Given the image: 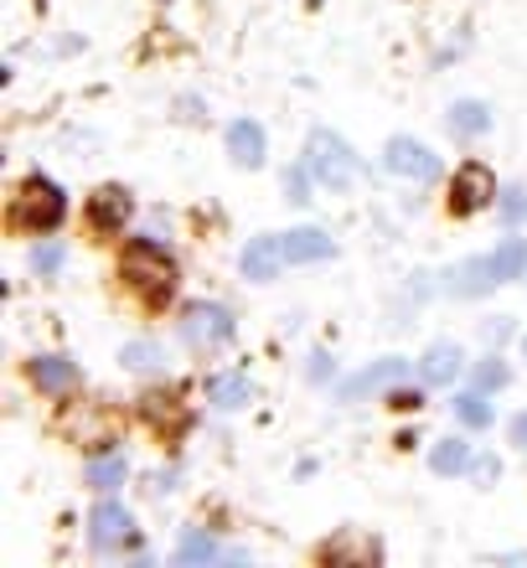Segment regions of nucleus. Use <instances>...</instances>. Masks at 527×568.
Here are the masks:
<instances>
[{"label": "nucleus", "mask_w": 527, "mask_h": 568, "mask_svg": "<svg viewBox=\"0 0 527 568\" xmlns=\"http://www.w3.org/2000/svg\"><path fill=\"white\" fill-rule=\"evenodd\" d=\"M523 270H527V243L513 239V243H501L497 254L466 258V264L450 274V290H455V295H486V290H497V284L517 280Z\"/></svg>", "instance_id": "2"}, {"label": "nucleus", "mask_w": 527, "mask_h": 568, "mask_svg": "<svg viewBox=\"0 0 527 568\" xmlns=\"http://www.w3.org/2000/svg\"><path fill=\"white\" fill-rule=\"evenodd\" d=\"M239 270H243V280H274V274L285 270V243H280V233L249 243L239 258Z\"/></svg>", "instance_id": "11"}, {"label": "nucleus", "mask_w": 527, "mask_h": 568, "mask_svg": "<svg viewBox=\"0 0 527 568\" xmlns=\"http://www.w3.org/2000/svg\"><path fill=\"white\" fill-rule=\"evenodd\" d=\"M470 470H476V480H482V486H491V480L501 476V465L491 460V455H486V460H470Z\"/></svg>", "instance_id": "30"}, {"label": "nucleus", "mask_w": 527, "mask_h": 568, "mask_svg": "<svg viewBox=\"0 0 527 568\" xmlns=\"http://www.w3.org/2000/svg\"><path fill=\"white\" fill-rule=\"evenodd\" d=\"M491 196H497V176H491L482 161H466L460 171H455V181H450V212H455V217L482 212Z\"/></svg>", "instance_id": "6"}, {"label": "nucleus", "mask_w": 527, "mask_h": 568, "mask_svg": "<svg viewBox=\"0 0 527 568\" xmlns=\"http://www.w3.org/2000/svg\"><path fill=\"white\" fill-rule=\"evenodd\" d=\"M89 538L99 554H114V548H124V542L135 538V523H130V511L120 501H99L89 517Z\"/></svg>", "instance_id": "8"}, {"label": "nucleus", "mask_w": 527, "mask_h": 568, "mask_svg": "<svg viewBox=\"0 0 527 568\" xmlns=\"http://www.w3.org/2000/svg\"><path fill=\"white\" fill-rule=\"evenodd\" d=\"M305 161H311V176H316L321 186H332V192H347L352 181H357V155H352V145L342 135H332V130H316V135H311Z\"/></svg>", "instance_id": "4"}, {"label": "nucleus", "mask_w": 527, "mask_h": 568, "mask_svg": "<svg viewBox=\"0 0 527 568\" xmlns=\"http://www.w3.org/2000/svg\"><path fill=\"white\" fill-rule=\"evenodd\" d=\"M455 414H460V424H470V429H486V424H491V404H486L482 393L455 398Z\"/></svg>", "instance_id": "23"}, {"label": "nucleus", "mask_w": 527, "mask_h": 568, "mask_svg": "<svg viewBox=\"0 0 527 568\" xmlns=\"http://www.w3.org/2000/svg\"><path fill=\"white\" fill-rule=\"evenodd\" d=\"M140 414H145V424H151L161 439H176V434H186V424H192V414H186L181 398H171V393H145V398H140Z\"/></svg>", "instance_id": "9"}, {"label": "nucleus", "mask_w": 527, "mask_h": 568, "mask_svg": "<svg viewBox=\"0 0 527 568\" xmlns=\"http://www.w3.org/2000/svg\"><path fill=\"white\" fill-rule=\"evenodd\" d=\"M249 398H254V388H249V377H239V373L207 377V404H212V408H243Z\"/></svg>", "instance_id": "17"}, {"label": "nucleus", "mask_w": 527, "mask_h": 568, "mask_svg": "<svg viewBox=\"0 0 527 568\" xmlns=\"http://www.w3.org/2000/svg\"><path fill=\"white\" fill-rule=\"evenodd\" d=\"M419 404H424L419 393H393V408H419Z\"/></svg>", "instance_id": "32"}, {"label": "nucleus", "mask_w": 527, "mask_h": 568, "mask_svg": "<svg viewBox=\"0 0 527 568\" xmlns=\"http://www.w3.org/2000/svg\"><path fill=\"white\" fill-rule=\"evenodd\" d=\"M460 367H466L460 346H455V342H439V346H429V352H424L419 377H424V383H435V388H445V383H455V377H460Z\"/></svg>", "instance_id": "14"}, {"label": "nucleus", "mask_w": 527, "mask_h": 568, "mask_svg": "<svg viewBox=\"0 0 527 568\" xmlns=\"http://www.w3.org/2000/svg\"><path fill=\"white\" fill-rule=\"evenodd\" d=\"M316 367H311V377H326V373H336V362L332 357H311Z\"/></svg>", "instance_id": "33"}, {"label": "nucleus", "mask_w": 527, "mask_h": 568, "mask_svg": "<svg viewBox=\"0 0 527 568\" xmlns=\"http://www.w3.org/2000/svg\"><path fill=\"white\" fill-rule=\"evenodd\" d=\"M130 207H135V202H130L124 186H99V192L89 196V223L99 227V233H120Z\"/></svg>", "instance_id": "10"}, {"label": "nucleus", "mask_w": 527, "mask_h": 568, "mask_svg": "<svg viewBox=\"0 0 527 568\" xmlns=\"http://www.w3.org/2000/svg\"><path fill=\"white\" fill-rule=\"evenodd\" d=\"M31 383L42 393H68L78 383V367L68 357H37L31 362Z\"/></svg>", "instance_id": "15"}, {"label": "nucleus", "mask_w": 527, "mask_h": 568, "mask_svg": "<svg viewBox=\"0 0 527 568\" xmlns=\"http://www.w3.org/2000/svg\"><path fill=\"white\" fill-rule=\"evenodd\" d=\"M450 130L455 135H486V130H491V114H486V104H476V99H460V104H450Z\"/></svg>", "instance_id": "20"}, {"label": "nucleus", "mask_w": 527, "mask_h": 568, "mask_svg": "<svg viewBox=\"0 0 527 568\" xmlns=\"http://www.w3.org/2000/svg\"><path fill=\"white\" fill-rule=\"evenodd\" d=\"M501 217H507V223H523V217H527V196L523 192H507V196H501Z\"/></svg>", "instance_id": "28"}, {"label": "nucleus", "mask_w": 527, "mask_h": 568, "mask_svg": "<svg viewBox=\"0 0 527 568\" xmlns=\"http://www.w3.org/2000/svg\"><path fill=\"white\" fill-rule=\"evenodd\" d=\"M513 445L527 449V414H517V419H513Z\"/></svg>", "instance_id": "31"}, {"label": "nucleus", "mask_w": 527, "mask_h": 568, "mask_svg": "<svg viewBox=\"0 0 527 568\" xmlns=\"http://www.w3.org/2000/svg\"><path fill=\"white\" fill-rule=\"evenodd\" d=\"M507 377L513 373H507V362L501 357H486L482 367H476V383H482V388H507Z\"/></svg>", "instance_id": "25"}, {"label": "nucleus", "mask_w": 527, "mask_h": 568, "mask_svg": "<svg viewBox=\"0 0 527 568\" xmlns=\"http://www.w3.org/2000/svg\"><path fill=\"white\" fill-rule=\"evenodd\" d=\"M176 558H181V564H212V558H243V554H223L212 538H186Z\"/></svg>", "instance_id": "24"}, {"label": "nucleus", "mask_w": 527, "mask_h": 568, "mask_svg": "<svg viewBox=\"0 0 527 568\" xmlns=\"http://www.w3.org/2000/svg\"><path fill=\"white\" fill-rule=\"evenodd\" d=\"M124 480V455H93L89 460V486L93 491H114Z\"/></svg>", "instance_id": "21"}, {"label": "nucleus", "mask_w": 527, "mask_h": 568, "mask_svg": "<svg viewBox=\"0 0 527 568\" xmlns=\"http://www.w3.org/2000/svg\"><path fill=\"white\" fill-rule=\"evenodd\" d=\"M429 465H435L439 476H460V470H470V445L466 439H439L429 449Z\"/></svg>", "instance_id": "19"}, {"label": "nucleus", "mask_w": 527, "mask_h": 568, "mask_svg": "<svg viewBox=\"0 0 527 568\" xmlns=\"http://www.w3.org/2000/svg\"><path fill=\"white\" fill-rule=\"evenodd\" d=\"M181 342L192 346V352H217V346L233 342V315L223 305H207V300H196L181 311Z\"/></svg>", "instance_id": "5"}, {"label": "nucleus", "mask_w": 527, "mask_h": 568, "mask_svg": "<svg viewBox=\"0 0 527 568\" xmlns=\"http://www.w3.org/2000/svg\"><path fill=\"white\" fill-rule=\"evenodd\" d=\"M285 243V264H316V258H332L336 243L321 233V227H295V233H280Z\"/></svg>", "instance_id": "12"}, {"label": "nucleus", "mask_w": 527, "mask_h": 568, "mask_svg": "<svg viewBox=\"0 0 527 568\" xmlns=\"http://www.w3.org/2000/svg\"><path fill=\"white\" fill-rule=\"evenodd\" d=\"M120 362L130 367V373H161V367H166L161 346H151V342H130V346L120 352Z\"/></svg>", "instance_id": "22"}, {"label": "nucleus", "mask_w": 527, "mask_h": 568, "mask_svg": "<svg viewBox=\"0 0 527 568\" xmlns=\"http://www.w3.org/2000/svg\"><path fill=\"white\" fill-rule=\"evenodd\" d=\"M404 377V362L398 357H388V362H377V367H367V373H357L342 388V398H362V393H373V388H388V383H398Z\"/></svg>", "instance_id": "18"}, {"label": "nucleus", "mask_w": 527, "mask_h": 568, "mask_svg": "<svg viewBox=\"0 0 527 568\" xmlns=\"http://www.w3.org/2000/svg\"><path fill=\"white\" fill-rule=\"evenodd\" d=\"M285 196L290 202H311L305 196V171H285Z\"/></svg>", "instance_id": "29"}, {"label": "nucleus", "mask_w": 527, "mask_h": 568, "mask_svg": "<svg viewBox=\"0 0 527 568\" xmlns=\"http://www.w3.org/2000/svg\"><path fill=\"white\" fill-rule=\"evenodd\" d=\"M383 165H388L393 176H404V181H435L439 176V161H435V150L419 145V140H388V150H383Z\"/></svg>", "instance_id": "7"}, {"label": "nucleus", "mask_w": 527, "mask_h": 568, "mask_svg": "<svg viewBox=\"0 0 527 568\" xmlns=\"http://www.w3.org/2000/svg\"><path fill=\"white\" fill-rule=\"evenodd\" d=\"M62 212H68L62 192L52 186V181H42V176H31L27 186L11 196V227L16 233H47V227L62 223Z\"/></svg>", "instance_id": "3"}, {"label": "nucleus", "mask_w": 527, "mask_h": 568, "mask_svg": "<svg viewBox=\"0 0 527 568\" xmlns=\"http://www.w3.org/2000/svg\"><path fill=\"white\" fill-rule=\"evenodd\" d=\"M31 270H37V274L62 270V248H58V243H47V248H37V254H31Z\"/></svg>", "instance_id": "27"}, {"label": "nucleus", "mask_w": 527, "mask_h": 568, "mask_svg": "<svg viewBox=\"0 0 527 568\" xmlns=\"http://www.w3.org/2000/svg\"><path fill=\"white\" fill-rule=\"evenodd\" d=\"M120 274L145 305H166L171 290H176V264H171V254L166 248H155V243H145V239H135L130 248H124Z\"/></svg>", "instance_id": "1"}, {"label": "nucleus", "mask_w": 527, "mask_h": 568, "mask_svg": "<svg viewBox=\"0 0 527 568\" xmlns=\"http://www.w3.org/2000/svg\"><path fill=\"white\" fill-rule=\"evenodd\" d=\"M62 429L68 434H83V445L89 449H104L109 445V414H99V408L93 404H83V414H68V419H62Z\"/></svg>", "instance_id": "16"}, {"label": "nucleus", "mask_w": 527, "mask_h": 568, "mask_svg": "<svg viewBox=\"0 0 527 568\" xmlns=\"http://www.w3.org/2000/svg\"><path fill=\"white\" fill-rule=\"evenodd\" d=\"M227 155H233V165H243V171L264 165V130H259L254 120L227 124Z\"/></svg>", "instance_id": "13"}, {"label": "nucleus", "mask_w": 527, "mask_h": 568, "mask_svg": "<svg viewBox=\"0 0 527 568\" xmlns=\"http://www.w3.org/2000/svg\"><path fill=\"white\" fill-rule=\"evenodd\" d=\"M321 558H377V542H326Z\"/></svg>", "instance_id": "26"}, {"label": "nucleus", "mask_w": 527, "mask_h": 568, "mask_svg": "<svg viewBox=\"0 0 527 568\" xmlns=\"http://www.w3.org/2000/svg\"><path fill=\"white\" fill-rule=\"evenodd\" d=\"M523 357H527V336H523Z\"/></svg>", "instance_id": "34"}]
</instances>
